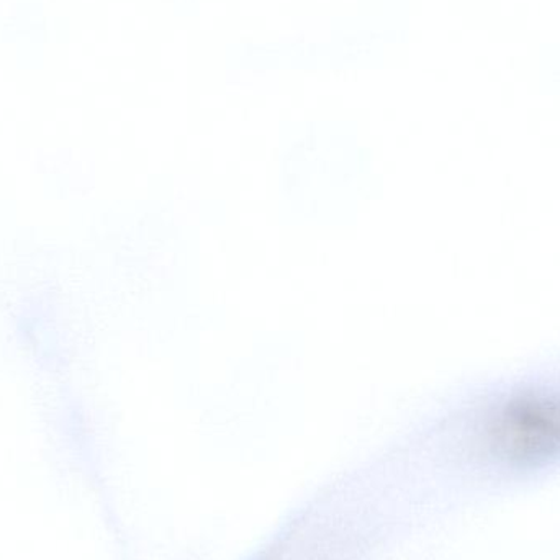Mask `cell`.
Masks as SVG:
<instances>
[{
    "label": "cell",
    "mask_w": 560,
    "mask_h": 560,
    "mask_svg": "<svg viewBox=\"0 0 560 560\" xmlns=\"http://www.w3.org/2000/svg\"><path fill=\"white\" fill-rule=\"evenodd\" d=\"M487 440L499 456L520 464L560 454V394L523 390L499 405L487 423Z\"/></svg>",
    "instance_id": "cell-1"
}]
</instances>
